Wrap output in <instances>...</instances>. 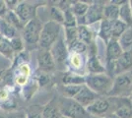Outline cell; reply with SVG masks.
Here are the masks:
<instances>
[{"label": "cell", "mask_w": 132, "mask_h": 118, "mask_svg": "<svg viewBox=\"0 0 132 118\" xmlns=\"http://www.w3.org/2000/svg\"><path fill=\"white\" fill-rule=\"evenodd\" d=\"M57 105L61 113V116L66 118H88L90 116L86 108L73 98L60 97L57 101Z\"/></svg>", "instance_id": "1"}, {"label": "cell", "mask_w": 132, "mask_h": 118, "mask_svg": "<svg viewBox=\"0 0 132 118\" xmlns=\"http://www.w3.org/2000/svg\"><path fill=\"white\" fill-rule=\"evenodd\" d=\"M85 84L90 90L102 96L109 95L112 86V80L105 74H91L85 77Z\"/></svg>", "instance_id": "2"}, {"label": "cell", "mask_w": 132, "mask_h": 118, "mask_svg": "<svg viewBox=\"0 0 132 118\" xmlns=\"http://www.w3.org/2000/svg\"><path fill=\"white\" fill-rule=\"evenodd\" d=\"M61 25L53 21H48L44 24L39 34V45L42 49H50L51 45L60 35Z\"/></svg>", "instance_id": "3"}, {"label": "cell", "mask_w": 132, "mask_h": 118, "mask_svg": "<svg viewBox=\"0 0 132 118\" xmlns=\"http://www.w3.org/2000/svg\"><path fill=\"white\" fill-rule=\"evenodd\" d=\"M129 90L132 93V70L116 76L108 96L117 97L127 95Z\"/></svg>", "instance_id": "4"}, {"label": "cell", "mask_w": 132, "mask_h": 118, "mask_svg": "<svg viewBox=\"0 0 132 118\" xmlns=\"http://www.w3.org/2000/svg\"><path fill=\"white\" fill-rule=\"evenodd\" d=\"M43 24L39 20V18H35L25 25L23 29V39L29 48H35L39 44Z\"/></svg>", "instance_id": "5"}, {"label": "cell", "mask_w": 132, "mask_h": 118, "mask_svg": "<svg viewBox=\"0 0 132 118\" xmlns=\"http://www.w3.org/2000/svg\"><path fill=\"white\" fill-rule=\"evenodd\" d=\"M50 51L53 57L55 65L62 66L65 64L67 60V55H68V47L65 42L64 37L62 34H60L58 39H56V41L51 45Z\"/></svg>", "instance_id": "6"}, {"label": "cell", "mask_w": 132, "mask_h": 118, "mask_svg": "<svg viewBox=\"0 0 132 118\" xmlns=\"http://www.w3.org/2000/svg\"><path fill=\"white\" fill-rule=\"evenodd\" d=\"M39 6V5L30 4L29 2H21L20 4L16 6V8L14 9V12L20 19V21L24 25H26L31 20L37 18V8Z\"/></svg>", "instance_id": "7"}, {"label": "cell", "mask_w": 132, "mask_h": 118, "mask_svg": "<svg viewBox=\"0 0 132 118\" xmlns=\"http://www.w3.org/2000/svg\"><path fill=\"white\" fill-rule=\"evenodd\" d=\"M101 2H94L93 4L89 5L88 11L84 17L81 18V25L87 26L100 20H104V4H100Z\"/></svg>", "instance_id": "8"}, {"label": "cell", "mask_w": 132, "mask_h": 118, "mask_svg": "<svg viewBox=\"0 0 132 118\" xmlns=\"http://www.w3.org/2000/svg\"><path fill=\"white\" fill-rule=\"evenodd\" d=\"M110 108V99L100 96L95 101H93L89 106L86 107V111L94 117H101L109 112Z\"/></svg>", "instance_id": "9"}, {"label": "cell", "mask_w": 132, "mask_h": 118, "mask_svg": "<svg viewBox=\"0 0 132 118\" xmlns=\"http://www.w3.org/2000/svg\"><path fill=\"white\" fill-rule=\"evenodd\" d=\"M122 48L118 43L117 39H110L108 42V48H106V66L108 71L110 74H112L114 62L117 58L122 54Z\"/></svg>", "instance_id": "10"}, {"label": "cell", "mask_w": 132, "mask_h": 118, "mask_svg": "<svg viewBox=\"0 0 132 118\" xmlns=\"http://www.w3.org/2000/svg\"><path fill=\"white\" fill-rule=\"evenodd\" d=\"M114 102V116L117 118L132 117V102L127 97H112Z\"/></svg>", "instance_id": "11"}, {"label": "cell", "mask_w": 132, "mask_h": 118, "mask_svg": "<svg viewBox=\"0 0 132 118\" xmlns=\"http://www.w3.org/2000/svg\"><path fill=\"white\" fill-rule=\"evenodd\" d=\"M130 70H132V49L123 51L122 54L117 58L113 65L112 74L117 76Z\"/></svg>", "instance_id": "12"}, {"label": "cell", "mask_w": 132, "mask_h": 118, "mask_svg": "<svg viewBox=\"0 0 132 118\" xmlns=\"http://www.w3.org/2000/svg\"><path fill=\"white\" fill-rule=\"evenodd\" d=\"M38 65L39 69L44 73H48L55 70V62L50 49H42L38 52Z\"/></svg>", "instance_id": "13"}, {"label": "cell", "mask_w": 132, "mask_h": 118, "mask_svg": "<svg viewBox=\"0 0 132 118\" xmlns=\"http://www.w3.org/2000/svg\"><path fill=\"white\" fill-rule=\"evenodd\" d=\"M99 95H97L96 93H94L93 90H91L86 85H83L81 90H79L76 96H74L73 99L77 101L78 103H80L83 107L89 106L93 101H95L97 98H99Z\"/></svg>", "instance_id": "14"}, {"label": "cell", "mask_w": 132, "mask_h": 118, "mask_svg": "<svg viewBox=\"0 0 132 118\" xmlns=\"http://www.w3.org/2000/svg\"><path fill=\"white\" fill-rule=\"evenodd\" d=\"M119 20L124 23L128 28H132V12L128 1H125L119 7Z\"/></svg>", "instance_id": "15"}, {"label": "cell", "mask_w": 132, "mask_h": 118, "mask_svg": "<svg viewBox=\"0 0 132 118\" xmlns=\"http://www.w3.org/2000/svg\"><path fill=\"white\" fill-rule=\"evenodd\" d=\"M42 118H61V113L54 101L46 104L42 111Z\"/></svg>", "instance_id": "16"}, {"label": "cell", "mask_w": 132, "mask_h": 118, "mask_svg": "<svg viewBox=\"0 0 132 118\" xmlns=\"http://www.w3.org/2000/svg\"><path fill=\"white\" fill-rule=\"evenodd\" d=\"M87 68L91 74H105L106 72V69L101 64L99 58L96 55H92L90 57Z\"/></svg>", "instance_id": "17"}, {"label": "cell", "mask_w": 132, "mask_h": 118, "mask_svg": "<svg viewBox=\"0 0 132 118\" xmlns=\"http://www.w3.org/2000/svg\"><path fill=\"white\" fill-rule=\"evenodd\" d=\"M110 28H111V39H118L121 34L126 31L127 26L118 19L110 21Z\"/></svg>", "instance_id": "18"}, {"label": "cell", "mask_w": 132, "mask_h": 118, "mask_svg": "<svg viewBox=\"0 0 132 118\" xmlns=\"http://www.w3.org/2000/svg\"><path fill=\"white\" fill-rule=\"evenodd\" d=\"M123 51L129 50L132 47V28H127L126 31L117 39Z\"/></svg>", "instance_id": "19"}, {"label": "cell", "mask_w": 132, "mask_h": 118, "mask_svg": "<svg viewBox=\"0 0 132 118\" xmlns=\"http://www.w3.org/2000/svg\"><path fill=\"white\" fill-rule=\"evenodd\" d=\"M3 19H4L10 26H12L13 28L16 29V30H23L24 27H25V25L20 21V19L18 18V16L15 14L14 11L8 10V11L6 12L5 15L3 16Z\"/></svg>", "instance_id": "20"}, {"label": "cell", "mask_w": 132, "mask_h": 118, "mask_svg": "<svg viewBox=\"0 0 132 118\" xmlns=\"http://www.w3.org/2000/svg\"><path fill=\"white\" fill-rule=\"evenodd\" d=\"M104 19L109 21L119 19V7L114 4H108L104 7Z\"/></svg>", "instance_id": "21"}, {"label": "cell", "mask_w": 132, "mask_h": 118, "mask_svg": "<svg viewBox=\"0 0 132 118\" xmlns=\"http://www.w3.org/2000/svg\"><path fill=\"white\" fill-rule=\"evenodd\" d=\"M0 32H1V34L4 35L5 39H11L17 37L16 29H14L4 19H1V18H0Z\"/></svg>", "instance_id": "22"}, {"label": "cell", "mask_w": 132, "mask_h": 118, "mask_svg": "<svg viewBox=\"0 0 132 118\" xmlns=\"http://www.w3.org/2000/svg\"><path fill=\"white\" fill-rule=\"evenodd\" d=\"M77 34H78V39L84 42L85 44L89 45L92 42V33L90 32V30L87 28V26H83L80 25L77 27Z\"/></svg>", "instance_id": "23"}, {"label": "cell", "mask_w": 132, "mask_h": 118, "mask_svg": "<svg viewBox=\"0 0 132 118\" xmlns=\"http://www.w3.org/2000/svg\"><path fill=\"white\" fill-rule=\"evenodd\" d=\"M99 35L101 39H103L108 43L111 39V28H110V21L104 19L101 24Z\"/></svg>", "instance_id": "24"}, {"label": "cell", "mask_w": 132, "mask_h": 118, "mask_svg": "<svg viewBox=\"0 0 132 118\" xmlns=\"http://www.w3.org/2000/svg\"><path fill=\"white\" fill-rule=\"evenodd\" d=\"M83 85H68L65 86L63 85L60 88L61 93L64 97H69V98H74V96L79 93V90H81Z\"/></svg>", "instance_id": "25"}, {"label": "cell", "mask_w": 132, "mask_h": 118, "mask_svg": "<svg viewBox=\"0 0 132 118\" xmlns=\"http://www.w3.org/2000/svg\"><path fill=\"white\" fill-rule=\"evenodd\" d=\"M71 4V10L73 14L75 15V17H80L82 18L85 16V14L87 13L89 8V4H86L81 1H77V2H72Z\"/></svg>", "instance_id": "26"}, {"label": "cell", "mask_w": 132, "mask_h": 118, "mask_svg": "<svg viewBox=\"0 0 132 118\" xmlns=\"http://www.w3.org/2000/svg\"><path fill=\"white\" fill-rule=\"evenodd\" d=\"M62 82L65 86H68V85H84L85 84V77H82L80 75H76V74L67 73L64 75Z\"/></svg>", "instance_id": "27"}, {"label": "cell", "mask_w": 132, "mask_h": 118, "mask_svg": "<svg viewBox=\"0 0 132 118\" xmlns=\"http://www.w3.org/2000/svg\"><path fill=\"white\" fill-rule=\"evenodd\" d=\"M71 7V6H70ZM64 13V26L66 28H73L77 26V21H76V17L73 14L71 8H67L66 10L63 11Z\"/></svg>", "instance_id": "28"}, {"label": "cell", "mask_w": 132, "mask_h": 118, "mask_svg": "<svg viewBox=\"0 0 132 118\" xmlns=\"http://www.w3.org/2000/svg\"><path fill=\"white\" fill-rule=\"evenodd\" d=\"M50 18H51V21L59 25L64 23V13L57 6H52L50 8Z\"/></svg>", "instance_id": "29"}, {"label": "cell", "mask_w": 132, "mask_h": 118, "mask_svg": "<svg viewBox=\"0 0 132 118\" xmlns=\"http://www.w3.org/2000/svg\"><path fill=\"white\" fill-rule=\"evenodd\" d=\"M65 42L67 46L73 43L74 41H76L78 39V34H77V27H73V28H65Z\"/></svg>", "instance_id": "30"}, {"label": "cell", "mask_w": 132, "mask_h": 118, "mask_svg": "<svg viewBox=\"0 0 132 118\" xmlns=\"http://www.w3.org/2000/svg\"><path fill=\"white\" fill-rule=\"evenodd\" d=\"M67 47H68V50L72 51L73 53H76V54H82V53H84L85 51L87 50L88 45L85 44V43L82 42L81 40L77 39L76 41H74L73 43H71V44L69 45V46H67Z\"/></svg>", "instance_id": "31"}, {"label": "cell", "mask_w": 132, "mask_h": 118, "mask_svg": "<svg viewBox=\"0 0 132 118\" xmlns=\"http://www.w3.org/2000/svg\"><path fill=\"white\" fill-rule=\"evenodd\" d=\"M0 52H1L3 55H5L6 57L10 58V59L13 57V52H14V51H13L11 45H10L9 39H7L4 38L3 40L1 41V43H0Z\"/></svg>", "instance_id": "32"}, {"label": "cell", "mask_w": 132, "mask_h": 118, "mask_svg": "<svg viewBox=\"0 0 132 118\" xmlns=\"http://www.w3.org/2000/svg\"><path fill=\"white\" fill-rule=\"evenodd\" d=\"M9 42H10V45H11L13 51H21L24 48V43H23L22 39L18 35L9 39Z\"/></svg>", "instance_id": "33"}, {"label": "cell", "mask_w": 132, "mask_h": 118, "mask_svg": "<svg viewBox=\"0 0 132 118\" xmlns=\"http://www.w3.org/2000/svg\"><path fill=\"white\" fill-rule=\"evenodd\" d=\"M81 56L80 54H76V53H73V55L70 57V64H71L72 67L74 68H80L82 66V62H81Z\"/></svg>", "instance_id": "34"}, {"label": "cell", "mask_w": 132, "mask_h": 118, "mask_svg": "<svg viewBox=\"0 0 132 118\" xmlns=\"http://www.w3.org/2000/svg\"><path fill=\"white\" fill-rule=\"evenodd\" d=\"M19 72H20V75L22 76H25V77H28L30 73H31V69H30V66L26 64V63H23L20 65L19 67Z\"/></svg>", "instance_id": "35"}, {"label": "cell", "mask_w": 132, "mask_h": 118, "mask_svg": "<svg viewBox=\"0 0 132 118\" xmlns=\"http://www.w3.org/2000/svg\"><path fill=\"white\" fill-rule=\"evenodd\" d=\"M50 82V77L47 76V74H42L39 78V83L42 86H44Z\"/></svg>", "instance_id": "36"}, {"label": "cell", "mask_w": 132, "mask_h": 118, "mask_svg": "<svg viewBox=\"0 0 132 118\" xmlns=\"http://www.w3.org/2000/svg\"><path fill=\"white\" fill-rule=\"evenodd\" d=\"M8 11L7 10V6H6V2L5 1H2L0 0V16H4L6 14V12Z\"/></svg>", "instance_id": "37"}, {"label": "cell", "mask_w": 132, "mask_h": 118, "mask_svg": "<svg viewBox=\"0 0 132 118\" xmlns=\"http://www.w3.org/2000/svg\"><path fill=\"white\" fill-rule=\"evenodd\" d=\"M27 77L25 76H22V75H19L18 77L16 78V83L20 86H23V85H26L27 84Z\"/></svg>", "instance_id": "38"}, {"label": "cell", "mask_w": 132, "mask_h": 118, "mask_svg": "<svg viewBox=\"0 0 132 118\" xmlns=\"http://www.w3.org/2000/svg\"><path fill=\"white\" fill-rule=\"evenodd\" d=\"M27 118H42V112H37V111H30L28 113Z\"/></svg>", "instance_id": "39"}, {"label": "cell", "mask_w": 132, "mask_h": 118, "mask_svg": "<svg viewBox=\"0 0 132 118\" xmlns=\"http://www.w3.org/2000/svg\"><path fill=\"white\" fill-rule=\"evenodd\" d=\"M8 93L5 90H0V99H7Z\"/></svg>", "instance_id": "40"}, {"label": "cell", "mask_w": 132, "mask_h": 118, "mask_svg": "<svg viewBox=\"0 0 132 118\" xmlns=\"http://www.w3.org/2000/svg\"><path fill=\"white\" fill-rule=\"evenodd\" d=\"M0 118H7L5 113L3 112V111H1V110H0Z\"/></svg>", "instance_id": "41"}, {"label": "cell", "mask_w": 132, "mask_h": 118, "mask_svg": "<svg viewBox=\"0 0 132 118\" xmlns=\"http://www.w3.org/2000/svg\"><path fill=\"white\" fill-rule=\"evenodd\" d=\"M3 39H4V38H3V35L0 34V43H1V41L3 40Z\"/></svg>", "instance_id": "42"}, {"label": "cell", "mask_w": 132, "mask_h": 118, "mask_svg": "<svg viewBox=\"0 0 132 118\" xmlns=\"http://www.w3.org/2000/svg\"><path fill=\"white\" fill-rule=\"evenodd\" d=\"M129 5H130V9H131V12H132V1H129Z\"/></svg>", "instance_id": "43"}, {"label": "cell", "mask_w": 132, "mask_h": 118, "mask_svg": "<svg viewBox=\"0 0 132 118\" xmlns=\"http://www.w3.org/2000/svg\"><path fill=\"white\" fill-rule=\"evenodd\" d=\"M88 118H98V117H94V116H91V115H90Z\"/></svg>", "instance_id": "44"}, {"label": "cell", "mask_w": 132, "mask_h": 118, "mask_svg": "<svg viewBox=\"0 0 132 118\" xmlns=\"http://www.w3.org/2000/svg\"><path fill=\"white\" fill-rule=\"evenodd\" d=\"M130 97H131V99H130V101H132V93H131V95H130Z\"/></svg>", "instance_id": "45"}, {"label": "cell", "mask_w": 132, "mask_h": 118, "mask_svg": "<svg viewBox=\"0 0 132 118\" xmlns=\"http://www.w3.org/2000/svg\"><path fill=\"white\" fill-rule=\"evenodd\" d=\"M110 118H117V117H116V116H114V117H110Z\"/></svg>", "instance_id": "46"}, {"label": "cell", "mask_w": 132, "mask_h": 118, "mask_svg": "<svg viewBox=\"0 0 132 118\" xmlns=\"http://www.w3.org/2000/svg\"><path fill=\"white\" fill-rule=\"evenodd\" d=\"M61 118H66V117H63V116H61Z\"/></svg>", "instance_id": "47"}, {"label": "cell", "mask_w": 132, "mask_h": 118, "mask_svg": "<svg viewBox=\"0 0 132 118\" xmlns=\"http://www.w3.org/2000/svg\"><path fill=\"white\" fill-rule=\"evenodd\" d=\"M131 118H132V117H131Z\"/></svg>", "instance_id": "48"}]
</instances>
